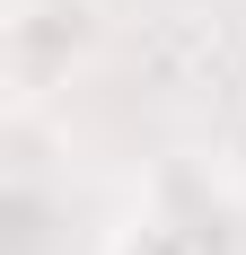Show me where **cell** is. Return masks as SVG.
Returning a JSON list of instances; mask_svg holds the SVG:
<instances>
[{"label": "cell", "instance_id": "6da1fadb", "mask_svg": "<svg viewBox=\"0 0 246 255\" xmlns=\"http://www.w3.org/2000/svg\"><path fill=\"white\" fill-rule=\"evenodd\" d=\"M97 44V0H18L9 18V62L18 79H53Z\"/></svg>", "mask_w": 246, "mask_h": 255}]
</instances>
